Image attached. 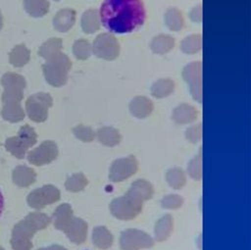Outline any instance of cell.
<instances>
[{
  "mask_svg": "<svg viewBox=\"0 0 251 250\" xmlns=\"http://www.w3.org/2000/svg\"><path fill=\"white\" fill-rule=\"evenodd\" d=\"M24 87L20 86H9L4 87L2 93V102L3 104L9 103H21L24 98Z\"/></svg>",
  "mask_w": 251,
  "mask_h": 250,
  "instance_id": "34",
  "label": "cell"
},
{
  "mask_svg": "<svg viewBox=\"0 0 251 250\" xmlns=\"http://www.w3.org/2000/svg\"><path fill=\"white\" fill-rule=\"evenodd\" d=\"M98 14L101 25L110 33L118 34L138 29L146 20L142 0H104Z\"/></svg>",
  "mask_w": 251,
  "mask_h": 250,
  "instance_id": "1",
  "label": "cell"
},
{
  "mask_svg": "<svg viewBox=\"0 0 251 250\" xmlns=\"http://www.w3.org/2000/svg\"><path fill=\"white\" fill-rule=\"evenodd\" d=\"M130 114L137 119H145L151 115L154 109L153 102L146 96H135L128 105Z\"/></svg>",
  "mask_w": 251,
  "mask_h": 250,
  "instance_id": "14",
  "label": "cell"
},
{
  "mask_svg": "<svg viewBox=\"0 0 251 250\" xmlns=\"http://www.w3.org/2000/svg\"><path fill=\"white\" fill-rule=\"evenodd\" d=\"M166 179L170 186L175 189H180L186 182L184 172L180 168H172L166 174Z\"/></svg>",
  "mask_w": 251,
  "mask_h": 250,
  "instance_id": "31",
  "label": "cell"
},
{
  "mask_svg": "<svg viewBox=\"0 0 251 250\" xmlns=\"http://www.w3.org/2000/svg\"><path fill=\"white\" fill-rule=\"evenodd\" d=\"M73 132L75 136L77 139L81 140L82 142H91L96 137L95 131L90 126L83 125H78L75 126L73 128Z\"/></svg>",
  "mask_w": 251,
  "mask_h": 250,
  "instance_id": "36",
  "label": "cell"
},
{
  "mask_svg": "<svg viewBox=\"0 0 251 250\" xmlns=\"http://www.w3.org/2000/svg\"><path fill=\"white\" fill-rule=\"evenodd\" d=\"M164 20L167 27L172 31H179L184 26L183 16L177 8H169L164 15Z\"/></svg>",
  "mask_w": 251,
  "mask_h": 250,
  "instance_id": "25",
  "label": "cell"
},
{
  "mask_svg": "<svg viewBox=\"0 0 251 250\" xmlns=\"http://www.w3.org/2000/svg\"><path fill=\"white\" fill-rule=\"evenodd\" d=\"M182 77L189 87L192 98L198 103L202 102V64L195 61L187 64L182 70Z\"/></svg>",
  "mask_w": 251,
  "mask_h": 250,
  "instance_id": "8",
  "label": "cell"
},
{
  "mask_svg": "<svg viewBox=\"0 0 251 250\" xmlns=\"http://www.w3.org/2000/svg\"><path fill=\"white\" fill-rule=\"evenodd\" d=\"M74 217L73 209L70 204L63 203L56 208L51 220L53 221L55 228L64 231Z\"/></svg>",
  "mask_w": 251,
  "mask_h": 250,
  "instance_id": "17",
  "label": "cell"
},
{
  "mask_svg": "<svg viewBox=\"0 0 251 250\" xmlns=\"http://www.w3.org/2000/svg\"><path fill=\"white\" fill-rule=\"evenodd\" d=\"M37 141V134L33 127L28 125H23L16 136L6 139V149L18 159H23L28 148L32 147Z\"/></svg>",
  "mask_w": 251,
  "mask_h": 250,
  "instance_id": "5",
  "label": "cell"
},
{
  "mask_svg": "<svg viewBox=\"0 0 251 250\" xmlns=\"http://www.w3.org/2000/svg\"><path fill=\"white\" fill-rule=\"evenodd\" d=\"M137 169L138 163L134 156L117 159L113 162L110 168L109 178L113 182L123 181L133 175L136 173Z\"/></svg>",
  "mask_w": 251,
  "mask_h": 250,
  "instance_id": "11",
  "label": "cell"
},
{
  "mask_svg": "<svg viewBox=\"0 0 251 250\" xmlns=\"http://www.w3.org/2000/svg\"><path fill=\"white\" fill-rule=\"evenodd\" d=\"M182 204H183V199L177 194L166 195L161 200V206L165 209H170V210L178 209L182 206Z\"/></svg>",
  "mask_w": 251,
  "mask_h": 250,
  "instance_id": "38",
  "label": "cell"
},
{
  "mask_svg": "<svg viewBox=\"0 0 251 250\" xmlns=\"http://www.w3.org/2000/svg\"><path fill=\"white\" fill-rule=\"evenodd\" d=\"M50 222L51 218L44 213H29L14 226L10 241L12 248L14 250H30L32 248L31 238L34 233L47 227Z\"/></svg>",
  "mask_w": 251,
  "mask_h": 250,
  "instance_id": "3",
  "label": "cell"
},
{
  "mask_svg": "<svg viewBox=\"0 0 251 250\" xmlns=\"http://www.w3.org/2000/svg\"><path fill=\"white\" fill-rule=\"evenodd\" d=\"M188 175L195 180H200L202 177V154L201 151L199 155L195 156L187 166Z\"/></svg>",
  "mask_w": 251,
  "mask_h": 250,
  "instance_id": "37",
  "label": "cell"
},
{
  "mask_svg": "<svg viewBox=\"0 0 251 250\" xmlns=\"http://www.w3.org/2000/svg\"><path fill=\"white\" fill-rule=\"evenodd\" d=\"M54 1H60V0H54Z\"/></svg>",
  "mask_w": 251,
  "mask_h": 250,
  "instance_id": "45",
  "label": "cell"
},
{
  "mask_svg": "<svg viewBox=\"0 0 251 250\" xmlns=\"http://www.w3.org/2000/svg\"><path fill=\"white\" fill-rule=\"evenodd\" d=\"M3 208H4V197L2 195V192L0 191V216H1V213L3 211Z\"/></svg>",
  "mask_w": 251,
  "mask_h": 250,
  "instance_id": "42",
  "label": "cell"
},
{
  "mask_svg": "<svg viewBox=\"0 0 251 250\" xmlns=\"http://www.w3.org/2000/svg\"><path fill=\"white\" fill-rule=\"evenodd\" d=\"M75 11L70 8L59 10L53 18V26L59 32L69 31L75 23Z\"/></svg>",
  "mask_w": 251,
  "mask_h": 250,
  "instance_id": "15",
  "label": "cell"
},
{
  "mask_svg": "<svg viewBox=\"0 0 251 250\" xmlns=\"http://www.w3.org/2000/svg\"><path fill=\"white\" fill-rule=\"evenodd\" d=\"M153 245V238L140 229L128 228L124 230L121 234L120 246L122 250H139L151 248Z\"/></svg>",
  "mask_w": 251,
  "mask_h": 250,
  "instance_id": "9",
  "label": "cell"
},
{
  "mask_svg": "<svg viewBox=\"0 0 251 250\" xmlns=\"http://www.w3.org/2000/svg\"><path fill=\"white\" fill-rule=\"evenodd\" d=\"M58 154L57 144L52 140H45L38 147L28 152L27 160L32 165L43 166L56 160Z\"/></svg>",
  "mask_w": 251,
  "mask_h": 250,
  "instance_id": "12",
  "label": "cell"
},
{
  "mask_svg": "<svg viewBox=\"0 0 251 250\" xmlns=\"http://www.w3.org/2000/svg\"><path fill=\"white\" fill-rule=\"evenodd\" d=\"M202 36L201 34H190L186 36L180 43V50L185 54H195L201 50Z\"/></svg>",
  "mask_w": 251,
  "mask_h": 250,
  "instance_id": "30",
  "label": "cell"
},
{
  "mask_svg": "<svg viewBox=\"0 0 251 250\" xmlns=\"http://www.w3.org/2000/svg\"><path fill=\"white\" fill-rule=\"evenodd\" d=\"M95 133L98 141L105 146L114 147L121 142V133L113 126H102Z\"/></svg>",
  "mask_w": 251,
  "mask_h": 250,
  "instance_id": "21",
  "label": "cell"
},
{
  "mask_svg": "<svg viewBox=\"0 0 251 250\" xmlns=\"http://www.w3.org/2000/svg\"><path fill=\"white\" fill-rule=\"evenodd\" d=\"M30 51L25 44L16 45L9 54L10 63L17 68L23 67L29 61Z\"/></svg>",
  "mask_w": 251,
  "mask_h": 250,
  "instance_id": "27",
  "label": "cell"
},
{
  "mask_svg": "<svg viewBox=\"0 0 251 250\" xmlns=\"http://www.w3.org/2000/svg\"><path fill=\"white\" fill-rule=\"evenodd\" d=\"M60 197V190L56 186L52 184H46L32 190L28 194L26 201L29 207L35 210H40L47 205L59 201Z\"/></svg>",
  "mask_w": 251,
  "mask_h": 250,
  "instance_id": "10",
  "label": "cell"
},
{
  "mask_svg": "<svg viewBox=\"0 0 251 250\" xmlns=\"http://www.w3.org/2000/svg\"><path fill=\"white\" fill-rule=\"evenodd\" d=\"M64 232L73 243L81 244L87 237V224L82 219L74 217Z\"/></svg>",
  "mask_w": 251,
  "mask_h": 250,
  "instance_id": "13",
  "label": "cell"
},
{
  "mask_svg": "<svg viewBox=\"0 0 251 250\" xmlns=\"http://www.w3.org/2000/svg\"><path fill=\"white\" fill-rule=\"evenodd\" d=\"M53 105V98L46 92L30 95L25 101V111L28 118L35 123H43L48 118V110Z\"/></svg>",
  "mask_w": 251,
  "mask_h": 250,
  "instance_id": "6",
  "label": "cell"
},
{
  "mask_svg": "<svg viewBox=\"0 0 251 250\" xmlns=\"http://www.w3.org/2000/svg\"><path fill=\"white\" fill-rule=\"evenodd\" d=\"M71 68V60L63 52H59L47 59L42 65V71L46 81L54 87H60L66 84Z\"/></svg>",
  "mask_w": 251,
  "mask_h": 250,
  "instance_id": "4",
  "label": "cell"
},
{
  "mask_svg": "<svg viewBox=\"0 0 251 250\" xmlns=\"http://www.w3.org/2000/svg\"><path fill=\"white\" fill-rule=\"evenodd\" d=\"M197 110L186 103H181L176 106L172 113L173 121L177 125H186L194 122L197 119Z\"/></svg>",
  "mask_w": 251,
  "mask_h": 250,
  "instance_id": "16",
  "label": "cell"
},
{
  "mask_svg": "<svg viewBox=\"0 0 251 250\" xmlns=\"http://www.w3.org/2000/svg\"><path fill=\"white\" fill-rule=\"evenodd\" d=\"M1 115L4 120L10 123H18L24 120L25 111L21 106V103H9L3 104Z\"/></svg>",
  "mask_w": 251,
  "mask_h": 250,
  "instance_id": "29",
  "label": "cell"
},
{
  "mask_svg": "<svg viewBox=\"0 0 251 250\" xmlns=\"http://www.w3.org/2000/svg\"><path fill=\"white\" fill-rule=\"evenodd\" d=\"M153 194L154 189L149 181L136 179L131 183L126 194L115 198L111 202L110 211L119 220H132L141 213L143 203L151 199Z\"/></svg>",
  "mask_w": 251,
  "mask_h": 250,
  "instance_id": "2",
  "label": "cell"
},
{
  "mask_svg": "<svg viewBox=\"0 0 251 250\" xmlns=\"http://www.w3.org/2000/svg\"><path fill=\"white\" fill-rule=\"evenodd\" d=\"M63 47V41L59 37H51L41 44L38 50V54L43 59L47 60L54 55L61 52Z\"/></svg>",
  "mask_w": 251,
  "mask_h": 250,
  "instance_id": "28",
  "label": "cell"
},
{
  "mask_svg": "<svg viewBox=\"0 0 251 250\" xmlns=\"http://www.w3.org/2000/svg\"><path fill=\"white\" fill-rule=\"evenodd\" d=\"M189 18L193 23H201L202 22V5L198 4L192 8L189 13Z\"/></svg>",
  "mask_w": 251,
  "mask_h": 250,
  "instance_id": "40",
  "label": "cell"
},
{
  "mask_svg": "<svg viewBox=\"0 0 251 250\" xmlns=\"http://www.w3.org/2000/svg\"><path fill=\"white\" fill-rule=\"evenodd\" d=\"M0 250H4V249H3V248H2V247H0Z\"/></svg>",
  "mask_w": 251,
  "mask_h": 250,
  "instance_id": "44",
  "label": "cell"
},
{
  "mask_svg": "<svg viewBox=\"0 0 251 250\" xmlns=\"http://www.w3.org/2000/svg\"><path fill=\"white\" fill-rule=\"evenodd\" d=\"M113 235L106 226H96L92 231V241L96 247L102 250L110 248L113 244Z\"/></svg>",
  "mask_w": 251,
  "mask_h": 250,
  "instance_id": "23",
  "label": "cell"
},
{
  "mask_svg": "<svg viewBox=\"0 0 251 250\" xmlns=\"http://www.w3.org/2000/svg\"><path fill=\"white\" fill-rule=\"evenodd\" d=\"M37 250H67L65 247L61 246V245H57V244H54V245H50L48 247H43V248H39Z\"/></svg>",
  "mask_w": 251,
  "mask_h": 250,
  "instance_id": "41",
  "label": "cell"
},
{
  "mask_svg": "<svg viewBox=\"0 0 251 250\" xmlns=\"http://www.w3.org/2000/svg\"><path fill=\"white\" fill-rule=\"evenodd\" d=\"M13 181L20 187H26L35 181L36 174L33 169L26 166H18L12 174Z\"/></svg>",
  "mask_w": 251,
  "mask_h": 250,
  "instance_id": "18",
  "label": "cell"
},
{
  "mask_svg": "<svg viewBox=\"0 0 251 250\" xmlns=\"http://www.w3.org/2000/svg\"><path fill=\"white\" fill-rule=\"evenodd\" d=\"M1 84L3 87L9 86H20L25 88L26 82L23 75L17 73H6L1 77Z\"/></svg>",
  "mask_w": 251,
  "mask_h": 250,
  "instance_id": "35",
  "label": "cell"
},
{
  "mask_svg": "<svg viewBox=\"0 0 251 250\" xmlns=\"http://www.w3.org/2000/svg\"><path fill=\"white\" fill-rule=\"evenodd\" d=\"M175 46V38L170 34H158L150 42V48L153 53L163 55L170 52Z\"/></svg>",
  "mask_w": 251,
  "mask_h": 250,
  "instance_id": "20",
  "label": "cell"
},
{
  "mask_svg": "<svg viewBox=\"0 0 251 250\" xmlns=\"http://www.w3.org/2000/svg\"><path fill=\"white\" fill-rule=\"evenodd\" d=\"M50 3L48 0H24V8L25 12L33 17L40 18L49 11Z\"/></svg>",
  "mask_w": 251,
  "mask_h": 250,
  "instance_id": "26",
  "label": "cell"
},
{
  "mask_svg": "<svg viewBox=\"0 0 251 250\" xmlns=\"http://www.w3.org/2000/svg\"><path fill=\"white\" fill-rule=\"evenodd\" d=\"M176 88L175 82L171 78H160L151 85V94L155 98H165L170 96Z\"/></svg>",
  "mask_w": 251,
  "mask_h": 250,
  "instance_id": "24",
  "label": "cell"
},
{
  "mask_svg": "<svg viewBox=\"0 0 251 250\" xmlns=\"http://www.w3.org/2000/svg\"><path fill=\"white\" fill-rule=\"evenodd\" d=\"M2 26H3V18H2V14L0 12V29L2 28Z\"/></svg>",
  "mask_w": 251,
  "mask_h": 250,
  "instance_id": "43",
  "label": "cell"
},
{
  "mask_svg": "<svg viewBox=\"0 0 251 250\" xmlns=\"http://www.w3.org/2000/svg\"><path fill=\"white\" fill-rule=\"evenodd\" d=\"M185 137L191 143H197L202 137V125L201 123L189 126L185 130Z\"/></svg>",
  "mask_w": 251,
  "mask_h": 250,
  "instance_id": "39",
  "label": "cell"
},
{
  "mask_svg": "<svg viewBox=\"0 0 251 250\" xmlns=\"http://www.w3.org/2000/svg\"><path fill=\"white\" fill-rule=\"evenodd\" d=\"M73 54L78 60H86L92 55V45L86 39L79 38L73 44Z\"/></svg>",
  "mask_w": 251,
  "mask_h": 250,
  "instance_id": "33",
  "label": "cell"
},
{
  "mask_svg": "<svg viewBox=\"0 0 251 250\" xmlns=\"http://www.w3.org/2000/svg\"><path fill=\"white\" fill-rule=\"evenodd\" d=\"M92 53L100 59L113 61L120 55V43L113 33L102 32L92 43Z\"/></svg>",
  "mask_w": 251,
  "mask_h": 250,
  "instance_id": "7",
  "label": "cell"
},
{
  "mask_svg": "<svg viewBox=\"0 0 251 250\" xmlns=\"http://www.w3.org/2000/svg\"><path fill=\"white\" fill-rule=\"evenodd\" d=\"M80 25L83 32L87 34H91L99 30L101 26V23H100L98 10L93 8L86 10L81 16Z\"/></svg>",
  "mask_w": 251,
  "mask_h": 250,
  "instance_id": "19",
  "label": "cell"
},
{
  "mask_svg": "<svg viewBox=\"0 0 251 250\" xmlns=\"http://www.w3.org/2000/svg\"><path fill=\"white\" fill-rule=\"evenodd\" d=\"M174 227V222L173 217L169 214L163 216L158 220V222L155 225L154 228V237L157 241L161 242L171 235Z\"/></svg>",
  "mask_w": 251,
  "mask_h": 250,
  "instance_id": "22",
  "label": "cell"
},
{
  "mask_svg": "<svg viewBox=\"0 0 251 250\" xmlns=\"http://www.w3.org/2000/svg\"><path fill=\"white\" fill-rule=\"evenodd\" d=\"M88 180L82 173H76L69 176L65 182V187L68 191L79 192L85 188Z\"/></svg>",
  "mask_w": 251,
  "mask_h": 250,
  "instance_id": "32",
  "label": "cell"
}]
</instances>
